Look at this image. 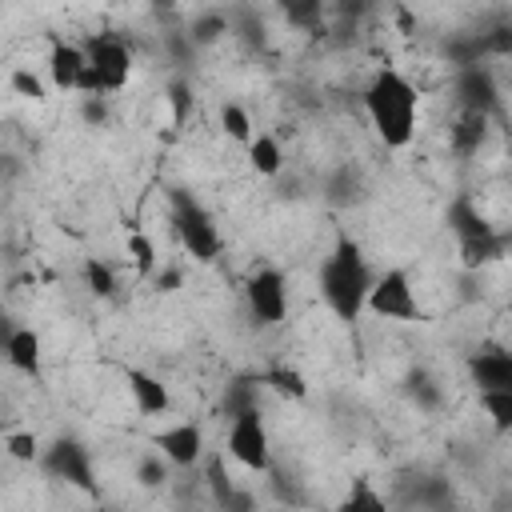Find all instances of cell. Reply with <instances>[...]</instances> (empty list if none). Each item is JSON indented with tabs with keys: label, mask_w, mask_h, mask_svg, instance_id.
Here are the masks:
<instances>
[{
	"label": "cell",
	"mask_w": 512,
	"mask_h": 512,
	"mask_svg": "<svg viewBox=\"0 0 512 512\" xmlns=\"http://www.w3.org/2000/svg\"><path fill=\"white\" fill-rule=\"evenodd\" d=\"M80 120L88 128H100L108 120V96H80Z\"/></svg>",
	"instance_id": "obj_33"
},
{
	"label": "cell",
	"mask_w": 512,
	"mask_h": 512,
	"mask_svg": "<svg viewBox=\"0 0 512 512\" xmlns=\"http://www.w3.org/2000/svg\"><path fill=\"white\" fill-rule=\"evenodd\" d=\"M84 288H88L96 300H108V296H116L120 280H116V272H112L104 260L88 256V260H84Z\"/></svg>",
	"instance_id": "obj_25"
},
{
	"label": "cell",
	"mask_w": 512,
	"mask_h": 512,
	"mask_svg": "<svg viewBox=\"0 0 512 512\" xmlns=\"http://www.w3.org/2000/svg\"><path fill=\"white\" fill-rule=\"evenodd\" d=\"M260 376H240V380H232L228 388H224V396H220V404H216V412L224 416V420H236L240 412H252V408H260Z\"/></svg>",
	"instance_id": "obj_17"
},
{
	"label": "cell",
	"mask_w": 512,
	"mask_h": 512,
	"mask_svg": "<svg viewBox=\"0 0 512 512\" xmlns=\"http://www.w3.org/2000/svg\"><path fill=\"white\" fill-rule=\"evenodd\" d=\"M220 512H256V500H252V492H244V488H236L224 504H220Z\"/></svg>",
	"instance_id": "obj_34"
},
{
	"label": "cell",
	"mask_w": 512,
	"mask_h": 512,
	"mask_svg": "<svg viewBox=\"0 0 512 512\" xmlns=\"http://www.w3.org/2000/svg\"><path fill=\"white\" fill-rule=\"evenodd\" d=\"M408 392H412V400L424 408V412H436L440 404H444V392H440V384L424 372V368H416L412 376H408Z\"/></svg>",
	"instance_id": "obj_28"
},
{
	"label": "cell",
	"mask_w": 512,
	"mask_h": 512,
	"mask_svg": "<svg viewBox=\"0 0 512 512\" xmlns=\"http://www.w3.org/2000/svg\"><path fill=\"white\" fill-rule=\"evenodd\" d=\"M336 512H388V504H384V496L372 488L368 476H356V480L348 484V492L340 496Z\"/></svg>",
	"instance_id": "obj_20"
},
{
	"label": "cell",
	"mask_w": 512,
	"mask_h": 512,
	"mask_svg": "<svg viewBox=\"0 0 512 512\" xmlns=\"http://www.w3.org/2000/svg\"><path fill=\"white\" fill-rule=\"evenodd\" d=\"M84 56H88V68H92V76H96L104 96H112V92H120L128 84V76H132V44L124 36L96 32V36H88Z\"/></svg>",
	"instance_id": "obj_6"
},
{
	"label": "cell",
	"mask_w": 512,
	"mask_h": 512,
	"mask_svg": "<svg viewBox=\"0 0 512 512\" xmlns=\"http://www.w3.org/2000/svg\"><path fill=\"white\" fill-rule=\"evenodd\" d=\"M484 136H488V116L484 112H460V120L452 124V152L468 160L480 152Z\"/></svg>",
	"instance_id": "obj_18"
},
{
	"label": "cell",
	"mask_w": 512,
	"mask_h": 512,
	"mask_svg": "<svg viewBox=\"0 0 512 512\" xmlns=\"http://www.w3.org/2000/svg\"><path fill=\"white\" fill-rule=\"evenodd\" d=\"M8 84H12V92H16L20 100H32V104H44V100H48V88H44V80H40L32 68H16V72L8 76Z\"/></svg>",
	"instance_id": "obj_31"
},
{
	"label": "cell",
	"mask_w": 512,
	"mask_h": 512,
	"mask_svg": "<svg viewBox=\"0 0 512 512\" xmlns=\"http://www.w3.org/2000/svg\"><path fill=\"white\" fill-rule=\"evenodd\" d=\"M244 300H248V312L260 328H276L284 324L288 316V280L280 268H260L248 276L244 284Z\"/></svg>",
	"instance_id": "obj_8"
},
{
	"label": "cell",
	"mask_w": 512,
	"mask_h": 512,
	"mask_svg": "<svg viewBox=\"0 0 512 512\" xmlns=\"http://www.w3.org/2000/svg\"><path fill=\"white\" fill-rule=\"evenodd\" d=\"M4 356L16 372L40 380V336L32 328H12V336L4 340Z\"/></svg>",
	"instance_id": "obj_16"
},
{
	"label": "cell",
	"mask_w": 512,
	"mask_h": 512,
	"mask_svg": "<svg viewBox=\"0 0 512 512\" xmlns=\"http://www.w3.org/2000/svg\"><path fill=\"white\" fill-rule=\"evenodd\" d=\"M204 484H208V492H212V504H216V508L236 492L232 472H228V464H224V456H220V452L204 456Z\"/></svg>",
	"instance_id": "obj_22"
},
{
	"label": "cell",
	"mask_w": 512,
	"mask_h": 512,
	"mask_svg": "<svg viewBox=\"0 0 512 512\" xmlns=\"http://www.w3.org/2000/svg\"><path fill=\"white\" fill-rule=\"evenodd\" d=\"M124 384H128V392H132V400H136V408H140L144 416H164V412L172 408L168 384H160V376H152V372H144V368H128V372H124Z\"/></svg>",
	"instance_id": "obj_14"
},
{
	"label": "cell",
	"mask_w": 512,
	"mask_h": 512,
	"mask_svg": "<svg viewBox=\"0 0 512 512\" xmlns=\"http://www.w3.org/2000/svg\"><path fill=\"white\" fill-rule=\"evenodd\" d=\"M372 280H376V276H372V268H368V260H364V248H360L348 232H340L336 244H332V252L324 256V264H320V272H316V284H320V296H324L328 312H332L336 320H344V324L360 320Z\"/></svg>",
	"instance_id": "obj_2"
},
{
	"label": "cell",
	"mask_w": 512,
	"mask_h": 512,
	"mask_svg": "<svg viewBox=\"0 0 512 512\" xmlns=\"http://www.w3.org/2000/svg\"><path fill=\"white\" fill-rule=\"evenodd\" d=\"M8 336H12V324L0 316V348H4V340H8Z\"/></svg>",
	"instance_id": "obj_36"
},
{
	"label": "cell",
	"mask_w": 512,
	"mask_h": 512,
	"mask_svg": "<svg viewBox=\"0 0 512 512\" xmlns=\"http://www.w3.org/2000/svg\"><path fill=\"white\" fill-rule=\"evenodd\" d=\"M504 252H508V232L496 228V232H488L480 240H464L460 244V268L464 272H480V268L504 260Z\"/></svg>",
	"instance_id": "obj_15"
},
{
	"label": "cell",
	"mask_w": 512,
	"mask_h": 512,
	"mask_svg": "<svg viewBox=\"0 0 512 512\" xmlns=\"http://www.w3.org/2000/svg\"><path fill=\"white\" fill-rule=\"evenodd\" d=\"M480 408L488 412V420L500 436L512 428V392H480Z\"/></svg>",
	"instance_id": "obj_30"
},
{
	"label": "cell",
	"mask_w": 512,
	"mask_h": 512,
	"mask_svg": "<svg viewBox=\"0 0 512 512\" xmlns=\"http://www.w3.org/2000/svg\"><path fill=\"white\" fill-rule=\"evenodd\" d=\"M128 256H132V268L140 276H152L156 272V244H152L148 232H140V228L128 232Z\"/></svg>",
	"instance_id": "obj_27"
},
{
	"label": "cell",
	"mask_w": 512,
	"mask_h": 512,
	"mask_svg": "<svg viewBox=\"0 0 512 512\" xmlns=\"http://www.w3.org/2000/svg\"><path fill=\"white\" fill-rule=\"evenodd\" d=\"M260 384H268L272 392H280V396H288V400H304V396H308V380H304L296 368H288V364H276V368L260 372Z\"/></svg>",
	"instance_id": "obj_21"
},
{
	"label": "cell",
	"mask_w": 512,
	"mask_h": 512,
	"mask_svg": "<svg viewBox=\"0 0 512 512\" xmlns=\"http://www.w3.org/2000/svg\"><path fill=\"white\" fill-rule=\"evenodd\" d=\"M168 204H172V228H176L180 248H184L192 260L212 264V260L220 256V248H224V236H220L212 212H208L192 192H184V188H172V192H168Z\"/></svg>",
	"instance_id": "obj_3"
},
{
	"label": "cell",
	"mask_w": 512,
	"mask_h": 512,
	"mask_svg": "<svg viewBox=\"0 0 512 512\" xmlns=\"http://www.w3.org/2000/svg\"><path fill=\"white\" fill-rule=\"evenodd\" d=\"M220 128H224V136L228 140H236V144H252V116H248V108L244 104H236V100H228V104H220Z\"/></svg>",
	"instance_id": "obj_23"
},
{
	"label": "cell",
	"mask_w": 512,
	"mask_h": 512,
	"mask_svg": "<svg viewBox=\"0 0 512 512\" xmlns=\"http://www.w3.org/2000/svg\"><path fill=\"white\" fill-rule=\"evenodd\" d=\"M156 452L168 460V468H192L196 460H204V428L192 424V420H180V424H168L152 436Z\"/></svg>",
	"instance_id": "obj_9"
},
{
	"label": "cell",
	"mask_w": 512,
	"mask_h": 512,
	"mask_svg": "<svg viewBox=\"0 0 512 512\" xmlns=\"http://www.w3.org/2000/svg\"><path fill=\"white\" fill-rule=\"evenodd\" d=\"M84 64H88V56H84L80 44L52 36V44H48V80H52L60 92H76Z\"/></svg>",
	"instance_id": "obj_12"
},
{
	"label": "cell",
	"mask_w": 512,
	"mask_h": 512,
	"mask_svg": "<svg viewBox=\"0 0 512 512\" xmlns=\"http://www.w3.org/2000/svg\"><path fill=\"white\" fill-rule=\"evenodd\" d=\"M180 280H184L180 268H160V272H156V288H160V292H176Z\"/></svg>",
	"instance_id": "obj_35"
},
{
	"label": "cell",
	"mask_w": 512,
	"mask_h": 512,
	"mask_svg": "<svg viewBox=\"0 0 512 512\" xmlns=\"http://www.w3.org/2000/svg\"><path fill=\"white\" fill-rule=\"evenodd\" d=\"M456 96H460V112H484V116H492V112L500 108L492 72H488L484 64L460 68V76H456Z\"/></svg>",
	"instance_id": "obj_11"
},
{
	"label": "cell",
	"mask_w": 512,
	"mask_h": 512,
	"mask_svg": "<svg viewBox=\"0 0 512 512\" xmlns=\"http://www.w3.org/2000/svg\"><path fill=\"white\" fill-rule=\"evenodd\" d=\"M136 480H140V488H164V484H168V460H164L160 452L140 456V464H136Z\"/></svg>",
	"instance_id": "obj_32"
},
{
	"label": "cell",
	"mask_w": 512,
	"mask_h": 512,
	"mask_svg": "<svg viewBox=\"0 0 512 512\" xmlns=\"http://www.w3.org/2000/svg\"><path fill=\"white\" fill-rule=\"evenodd\" d=\"M164 100H168L172 124H176V128H180V124H188V116H192V104H196V96H192V84H188L184 76H172V80H168V88H164Z\"/></svg>",
	"instance_id": "obj_26"
},
{
	"label": "cell",
	"mask_w": 512,
	"mask_h": 512,
	"mask_svg": "<svg viewBox=\"0 0 512 512\" xmlns=\"http://www.w3.org/2000/svg\"><path fill=\"white\" fill-rule=\"evenodd\" d=\"M228 32V16L224 12H200V16H192V24H188V40H192V48H204V44H212V40H220Z\"/></svg>",
	"instance_id": "obj_24"
},
{
	"label": "cell",
	"mask_w": 512,
	"mask_h": 512,
	"mask_svg": "<svg viewBox=\"0 0 512 512\" xmlns=\"http://www.w3.org/2000/svg\"><path fill=\"white\" fill-rule=\"evenodd\" d=\"M448 228H452L456 244H464V240H480V236L496 232V224L480 212V204H476L468 192H460V196L448 204Z\"/></svg>",
	"instance_id": "obj_13"
},
{
	"label": "cell",
	"mask_w": 512,
	"mask_h": 512,
	"mask_svg": "<svg viewBox=\"0 0 512 512\" xmlns=\"http://www.w3.org/2000/svg\"><path fill=\"white\" fill-rule=\"evenodd\" d=\"M364 112L384 148H408L420 124V92L400 68H376L364 88Z\"/></svg>",
	"instance_id": "obj_1"
},
{
	"label": "cell",
	"mask_w": 512,
	"mask_h": 512,
	"mask_svg": "<svg viewBox=\"0 0 512 512\" xmlns=\"http://www.w3.org/2000/svg\"><path fill=\"white\" fill-rule=\"evenodd\" d=\"M36 464H40L52 480H60V484H68V488H76V492H84V496H100L92 452H88L80 440H72V436H56V440L40 452Z\"/></svg>",
	"instance_id": "obj_5"
},
{
	"label": "cell",
	"mask_w": 512,
	"mask_h": 512,
	"mask_svg": "<svg viewBox=\"0 0 512 512\" xmlns=\"http://www.w3.org/2000/svg\"><path fill=\"white\" fill-rule=\"evenodd\" d=\"M0 444H4V452H8L12 460H20V464H36L40 452H44V444L36 440V432H24V428H20V432H4Z\"/></svg>",
	"instance_id": "obj_29"
},
{
	"label": "cell",
	"mask_w": 512,
	"mask_h": 512,
	"mask_svg": "<svg viewBox=\"0 0 512 512\" xmlns=\"http://www.w3.org/2000/svg\"><path fill=\"white\" fill-rule=\"evenodd\" d=\"M364 312H372L380 320H396V324H420V320H428L404 268H388V272H380L372 280L368 300H364Z\"/></svg>",
	"instance_id": "obj_4"
},
{
	"label": "cell",
	"mask_w": 512,
	"mask_h": 512,
	"mask_svg": "<svg viewBox=\"0 0 512 512\" xmlns=\"http://www.w3.org/2000/svg\"><path fill=\"white\" fill-rule=\"evenodd\" d=\"M248 164L256 176H276L284 168V148L272 132H256L252 144H248Z\"/></svg>",
	"instance_id": "obj_19"
},
{
	"label": "cell",
	"mask_w": 512,
	"mask_h": 512,
	"mask_svg": "<svg viewBox=\"0 0 512 512\" xmlns=\"http://www.w3.org/2000/svg\"><path fill=\"white\" fill-rule=\"evenodd\" d=\"M228 456L244 464L248 472H272V440H268L260 408L228 420Z\"/></svg>",
	"instance_id": "obj_7"
},
{
	"label": "cell",
	"mask_w": 512,
	"mask_h": 512,
	"mask_svg": "<svg viewBox=\"0 0 512 512\" xmlns=\"http://www.w3.org/2000/svg\"><path fill=\"white\" fill-rule=\"evenodd\" d=\"M468 376L480 392H512V352L500 344L476 348L468 356Z\"/></svg>",
	"instance_id": "obj_10"
}]
</instances>
